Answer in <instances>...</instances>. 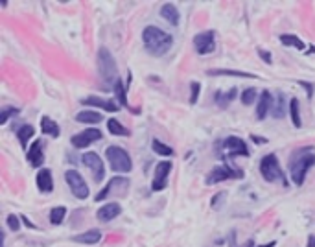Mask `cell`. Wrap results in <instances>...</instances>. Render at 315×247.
<instances>
[{
	"mask_svg": "<svg viewBox=\"0 0 315 247\" xmlns=\"http://www.w3.org/2000/svg\"><path fill=\"white\" fill-rule=\"evenodd\" d=\"M142 41H144L146 50L157 58L170 52L171 44H174V37L157 26H146L142 32Z\"/></svg>",
	"mask_w": 315,
	"mask_h": 247,
	"instance_id": "1",
	"label": "cell"
},
{
	"mask_svg": "<svg viewBox=\"0 0 315 247\" xmlns=\"http://www.w3.org/2000/svg\"><path fill=\"white\" fill-rule=\"evenodd\" d=\"M297 157H293L290 162V174H291V181L301 186L304 184L306 175H308V170L311 166H315V151L313 150H301L295 153Z\"/></svg>",
	"mask_w": 315,
	"mask_h": 247,
	"instance_id": "2",
	"label": "cell"
},
{
	"mask_svg": "<svg viewBox=\"0 0 315 247\" xmlns=\"http://www.w3.org/2000/svg\"><path fill=\"white\" fill-rule=\"evenodd\" d=\"M98 70H100V76H102L107 85H112V87H114V83L120 79L117 61H114V58H112L111 52L107 48H102L98 52Z\"/></svg>",
	"mask_w": 315,
	"mask_h": 247,
	"instance_id": "3",
	"label": "cell"
},
{
	"mask_svg": "<svg viewBox=\"0 0 315 247\" xmlns=\"http://www.w3.org/2000/svg\"><path fill=\"white\" fill-rule=\"evenodd\" d=\"M105 157L111 164V170H114L117 174H129L133 170L131 157L120 146H109L105 150Z\"/></svg>",
	"mask_w": 315,
	"mask_h": 247,
	"instance_id": "4",
	"label": "cell"
},
{
	"mask_svg": "<svg viewBox=\"0 0 315 247\" xmlns=\"http://www.w3.org/2000/svg\"><path fill=\"white\" fill-rule=\"evenodd\" d=\"M260 174L267 183H275V181H282V184H286L284 174H282L278 159L275 153H267L262 160H260Z\"/></svg>",
	"mask_w": 315,
	"mask_h": 247,
	"instance_id": "5",
	"label": "cell"
},
{
	"mask_svg": "<svg viewBox=\"0 0 315 247\" xmlns=\"http://www.w3.org/2000/svg\"><path fill=\"white\" fill-rule=\"evenodd\" d=\"M65 181H67L68 188L78 199H87L91 190H89V184L85 183L83 175L79 174L78 170H67L65 172Z\"/></svg>",
	"mask_w": 315,
	"mask_h": 247,
	"instance_id": "6",
	"label": "cell"
},
{
	"mask_svg": "<svg viewBox=\"0 0 315 247\" xmlns=\"http://www.w3.org/2000/svg\"><path fill=\"white\" fill-rule=\"evenodd\" d=\"M242 177H243V172L240 168L221 164V166H216V168L210 170V174L207 175L205 183L216 184V183H221V181H227V179H242Z\"/></svg>",
	"mask_w": 315,
	"mask_h": 247,
	"instance_id": "7",
	"label": "cell"
},
{
	"mask_svg": "<svg viewBox=\"0 0 315 247\" xmlns=\"http://www.w3.org/2000/svg\"><path fill=\"white\" fill-rule=\"evenodd\" d=\"M127 186H129V179H127V177H122V175H117V177H112V179L98 192L94 201H103V199H107L111 194L117 196V198L118 196H124L127 192Z\"/></svg>",
	"mask_w": 315,
	"mask_h": 247,
	"instance_id": "8",
	"label": "cell"
},
{
	"mask_svg": "<svg viewBox=\"0 0 315 247\" xmlns=\"http://www.w3.org/2000/svg\"><path fill=\"white\" fill-rule=\"evenodd\" d=\"M81 160L83 164L91 170L92 179L96 181V183H102L103 177H105V164H103L102 157L98 155L96 151H87V153L81 155Z\"/></svg>",
	"mask_w": 315,
	"mask_h": 247,
	"instance_id": "9",
	"label": "cell"
},
{
	"mask_svg": "<svg viewBox=\"0 0 315 247\" xmlns=\"http://www.w3.org/2000/svg\"><path fill=\"white\" fill-rule=\"evenodd\" d=\"M102 136H103L102 131L98 129V127H89V129H83L79 133H76V135H72L70 142H72L74 148L83 150V148H87V146L94 144V142L102 141Z\"/></svg>",
	"mask_w": 315,
	"mask_h": 247,
	"instance_id": "10",
	"label": "cell"
},
{
	"mask_svg": "<svg viewBox=\"0 0 315 247\" xmlns=\"http://www.w3.org/2000/svg\"><path fill=\"white\" fill-rule=\"evenodd\" d=\"M194 46L199 56L212 53L214 50H216V32H214V30H207V32L197 34L194 37Z\"/></svg>",
	"mask_w": 315,
	"mask_h": 247,
	"instance_id": "11",
	"label": "cell"
},
{
	"mask_svg": "<svg viewBox=\"0 0 315 247\" xmlns=\"http://www.w3.org/2000/svg\"><path fill=\"white\" fill-rule=\"evenodd\" d=\"M171 172V162L170 160H160L155 168V175H153V181H151V188L155 192H160L168 186V177H170Z\"/></svg>",
	"mask_w": 315,
	"mask_h": 247,
	"instance_id": "12",
	"label": "cell"
},
{
	"mask_svg": "<svg viewBox=\"0 0 315 247\" xmlns=\"http://www.w3.org/2000/svg\"><path fill=\"white\" fill-rule=\"evenodd\" d=\"M219 148H221V150H227L231 157H247L249 155L247 144H245V141H242L240 136H228V139H225V141L219 144Z\"/></svg>",
	"mask_w": 315,
	"mask_h": 247,
	"instance_id": "13",
	"label": "cell"
},
{
	"mask_svg": "<svg viewBox=\"0 0 315 247\" xmlns=\"http://www.w3.org/2000/svg\"><path fill=\"white\" fill-rule=\"evenodd\" d=\"M81 105H89V107H98V109H103L107 113H117L120 109L117 102H112V100H103L100 96H89V98H83L81 100Z\"/></svg>",
	"mask_w": 315,
	"mask_h": 247,
	"instance_id": "14",
	"label": "cell"
},
{
	"mask_svg": "<svg viewBox=\"0 0 315 247\" xmlns=\"http://www.w3.org/2000/svg\"><path fill=\"white\" fill-rule=\"evenodd\" d=\"M273 105H275V100H273L271 92L264 91L260 96H258V105H256V118L258 120H264V118L273 111Z\"/></svg>",
	"mask_w": 315,
	"mask_h": 247,
	"instance_id": "15",
	"label": "cell"
},
{
	"mask_svg": "<svg viewBox=\"0 0 315 247\" xmlns=\"http://www.w3.org/2000/svg\"><path fill=\"white\" fill-rule=\"evenodd\" d=\"M122 214V207L120 203H105L103 207L98 208L96 212V218L100 219V222L107 223V222H112L114 218H118Z\"/></svg>",
	"mask_w": 315,
	"mask_h": 247,
	"instance_id": "16",
	"label": "cell"
},
{
	"mask_svg": "<svg viewBox=\"0 0 315 247\" xmlns=\"http://www.w3.org/2000/svg\"><path fill=\"white\" fill-rule=\"evenodd\" d=\"M28 160L34 168H39L44 162V142L43 141H34V144L30 146Z\"/></svg>",
	"mask_w": 315,
	"mask_h": 247,
	"instance_id": "17",
	"label": "cell"
},
{
	"mask_svg": "<svg viewBox=\"0 0 315 247\" xmlns=\"http://www.w3.org/2000/svg\"><path fill=\"white\" fill-rule=\"evenodd\" d=\"M100 240H102V233H100L98 229H89L85 233L72 236L74 243H83V245H96Z\"/></svg>",
	"mask_w": 315,
	"mask_h": 247,
	"instance_id": "18",
	"label": "cell"
},
{
	"mask_svg": "<svg viewBox=\"0 0 315 247\" xmlns=\"http://www.w3.org/2000/svg\"><path fill=\"white\" fill-rule=\"evenodd\" d=\"M37 188L43 194H50L53 190V179H52V172L48 168H41L37 174Z\"/></svg>",
	"mask_w": 315,
	"mask_h": 247,
	"instance_id": "19",
	"label": "cell"
},
{
	"mask_svg": "<svg viewBox=\"0 0 315 247\" xmlns=\"http://www.w3.org/2000/svg\"><path fill=\"white\" fill-rule=\"evenodd\" d=\"M41 131H43L44 135L48 136H53V139H58L61 135V127L55 120H52L50 117H43L41 118Z\"/></svg>",
	"mask_w": 315,
	"mask_h": 247,
	"instance_id": "20",
	"label": "cell"
},
{
	"mask_svg": "<svg viewBox=\"0 0 315 247\" xmlns=\"http://www.w3.org/2000/svg\"><path fill=\"white\" fill-rule=\"evenodd\" d=\"M160 17L166 20V22H170L171 26H177L179 24V11H177V8H175L174 4H162V8H160Z\"/></svg>",
	"mask_w": 315,
	"mask_h": 247,
	"instance_id": "21",
	"label": "cell"
},
{
	"mask_svg": "<svg viewBox=\"0 0 315 247\" xmlns=\"http://www.w3.org/2000/svg\"><path fill=\"white\" fill-rule=\"evenodd\" d=\"M209 76H233V78H258L256 74H249V72H242V70H228V68H214L209 70Z\"/></svg>",
	"mask_w": 315,
	"mask_h": 247,
	"instance_id": "22",
	"label": "cell"
},
{
	"mask_svg": "<svg viewBox=\"0 0 315 247\" xmlns=\"http://www.w3.org/2000/svg\"><path fill=\"white\" fill-rule=\"evenodd\" d=\"M76 120L79 124H100L103 120V117L96 111H79L76 115Z\"/></svg>",
	"mask_w": 315,
	"mask_h": 247,
	"instance_id": "23",
	"label": "cell"
},
{
	"mask_svg": "<svg viewBox=\"0 0 315 247\" xmlns=\"http://www.w3.org/2000/svg\"><path fill=\"white\" fill-rule=\"evenodd\" d=\"M34 135H35V127L30 126V124H22V126L17 129V139H19V142H20V146H22V148H26V146H28V141Z\"/></svg>",
	"mask_w": 315,
	"mask_h": 247,
	"instance_id": "24",
	"label": "cell"
},
{
	"mask_svg": "<svg viewBox=\"0 0 315 247\" xmlns=\"http://www.w3.org/2000/svg\"><path fill=\"white\" fill-rule=\"evenodd\" d=\"M288 111L291 115V122L295 127H302V118H301V105H299V100L297 98H291L290 100V107Z\"/></svg>",
	"mask_w": 315,
	"mask_h": 247,
	"instance_id": "25",
	"label": "cell"
},
{
	"mask_svg": "<svg viewBox=\"0 0 315 247\" xmlns=\"http://www.w3.org/2000/svg\"><path fill=\"white\" fill-rule=\"evenodd\" d=\"M236 96H238V89L236 87H233L231 91H227V92H218V94H216V103H218L221 109H227L228 103L233 102Z\"/></svg>",
	"mask_w": 315,
	"mask_h": 247,
	"instance_id": "26",
	"label": "cell"
},
{
	"mask_svg": "<svg viewBox=\"0 0 315 247\" xmlns=\"http://www.w3.org/2000/svg\"><path fill=\"white\" fill-rule=\"evenodd\" d=\"M107 129H109V133H111V135L129 136V129L122 126V122L117 120V118H109V120H107Z\"/></svg>",
	"mask_w": 315,
	"mask_h": 247,
	"instance_id": "27",
	"label": "cell"
},
{
	"mask_svg": "<svg viewBox=\"0 0 315 247\" xmlns=\"http://www.w3.org/2000/svg\"><path fill=\"white\" fill-rule=\"evenodd\" d=\"M280 43L284 44V46H293V48H297V50H304L306 48V44L293 34H282L280 35Z\"/></svg>",
	"mask_w": 315,
	"mask_h": 247,
	"instance_id": "28",
	"label": "cell"
},
{
	"mask_svg": "<svg viewBox=\"0 0 315 247\" xmlns=\"http://www.w3.org/2000/svg\"><path fill=\"white\" fill-rule=\"evenodd\" d=\"M65 216H67V207H53L50 210V223L52 225H61L65 222Z\"/></svg>",
	"mask_w": 315,
	"mask_h": 247,
	"instance_id": "29",
	"label": "cell"
},
{
	"mask_svg": "<svg viewBox=\"0 0 315 247\" xmlns=\"http://www.w3.org/2000/svg\"><path fill=\"white\" fill-rule=\"evenodd\" d=\"M151 150L155 151L157 155H162V157H171L174 155V150H171L170 146L162 144L159 139H153V142H151Z\"/></svg>",
	"mask_w": 315,
	"mask_h": 247,
	"instance_id": "30",
	"label": "cell"
},
{
	"mask_svg": "<svg viewBox=\"0 0 315 247\" xmlns=\"http://www.w3.org/2000/svg\"><path fill=\"white\" fill-rule=\"evenodd\" d=\"M114 94H117L118 98V105H124V107H129L127 105V89L124 87V83H122V79H118L117 83H114Z\"/></svg>",
	"mask_w": 315,
	"mask_h": 247,
	"instance_id": "31",
	"label": "cell"
},
{
	"mask_svg": "<svg viewBox=\"0 0 315 247\" xmlns=\"http://www.w3.org/2000/svg\"><path fill=\"white\" fill-rule=\"evenodd\" d=\"M273 118H282L284 115H286V98L282 96V94H278V98H276V103L273 105Z\"/></svg>",
	"mask_w": 315,
	"mask_h": 247,
	"instance_id": "32",
	"label": "cell"
},
{
	"mask_svg": "<svg viewBox=\"0 0 315 247\" xmlns=\"http://www.w3.org/2000/svg\"><path fill=\"white\" fill-rule=\"evenodd\" d=\"M243 105H252V103L256 102V89L254 87H249L242 92V96H240Z\"/></svg>",
	"mask_w": 315,
	"mask_h": 247,
	"instance_id": "33",
	"label": "cell"
},
{
	"mask_svg": "<svg viewBox=\"0 0 315 247\" xmlns=\"http://www.w3.org/2000/svg\"><path fill=\"white\" fill-rule=\"evenodd\" d=\"M17 113H19L17 107H4V109L0 111V124H8L10 117H13V115H17Z\"/></svg>",
	"mask_w": 315,
	"mask_h": 247,
	"instance_id": "34",
	"label": "cell"
},
{
	"mask_svg": "<svg viewBox=\"0 0 315 247\" xmlns=\"http://www.w3.org/2000/svg\"><path fill=\"white\" fill-rule=\"evenodd\" d=\"M199 91H201V85H199V81H192V85H190V103H192V105H194V103H197Z\"/></svg>",
	"mask_w": 315,
	"mask_h": 247,
	"instance_id": "35",
	"label": "cell"
},
{
	"mask_svg": "<svg viewBox=\"0 0 315 247\" xmlns=\"http://www.w3.org/2000/svg\"><path fill=\"white\" fill-rule=\"evenodd\" d=\"M6 223H8V227H10L11 231H19L20 229V219H19V216H15V214H10L8 219H6Z\"/></svg>",
	"mask_w": 315,
	"mask_h": 247,
	"instance_id": "36",
	"label": "cell"
},
{
	"mask_svg": "<svg viewBox=\"0 0 315 247\" xmlns=\"http://www.w3.org/2000/svg\"><path fill=\"white\" fill-rule=\"evenodd\" d=\"M258 56H260V58H262L267 65H273V58H271V53H269V50L258 48Z\"/></svg>",
	"mask_w": 315,
	"mask_h": 247,
	"instance_id": "37",
	"label": "cell"
},
{
	"mask_svg": "<svg viewBox=\"0 0 315 247\" xmlns=\"http://www.w3.org/2000/svg\"><path fill=\"white\" fill-rule=\"evenodd\" d=\"M299 85H301V87H304V89H306V92H308V98H311V96H313V85H311V83H306V81H299Z\"/></svg>",
	"mask_w": 315,
	"mask_h": 247,
	"instance_id": "38",
	"label": "cell"
},
{
	"mask_svg": "<svg viewBox=\"0 0 315 247\" xmlns=\"http://www.w3.org/2000/svg\"><path fill=\"white\" fill-rule=\"evenodd\" d=\"M251 139H252V141H254V142H256V144H267V142H269V141H267V139H266V136L251 135Z\"/></svg>",
	"mask_w": 315,
	"mask_h": 247,
	"instance_id": "39",
	"label": "cell"
},
{
	"mask_svg": "<svg viewBox=\"0 0 315 247\" xmlns=\"http://www.w3.org/2000/svg\"><path fill=\"white\" fill-rule=\"evenodd\" d=\"M308 247H315V234L308 236Z\"/></svg>",
	"mask_w": 315,
	"mask_h": 247,
	"instance_id": "40",
	"label": "cell"
},
{
	"mask_svg": "<svg viewBox=\"0 0 315 247\" xmlns=\"http://www.w3.org/2000/svg\"><path fill=\"white\" fill-rule=\"evenodd\" d=\"M22 222H24V225H28L30 229H35V225H34V223H32V222H30V219L26 218V216H22Z\"/></svg>",
	"mask_w": 315,
	"mask_h": 247,
	"instance_id": "41",
	"label": "cell"
},
{
	"mask_svg": "<svg viewBox=\"0 0 315 247\" xmlns=\"http://www.w3.org/2000/svg\"><path fill=\"white\" fill-rule=\"evenodd\" d=\"M276 245V242L273 240V242H269V243H266V245H258V247H275Z\"/></svg>",
	"mask_w": 315,
	"mask_h": 247,
	"instance_id": "42",
	"label": "cell"
}]
</instances>
